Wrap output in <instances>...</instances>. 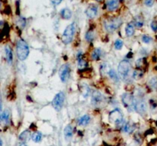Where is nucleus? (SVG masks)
I'll use <instances>...</instances> for the list:
<instances>
[{"label": "nucleus", "mask_w": 157, "mask_h": 146, "mask_svg": "<svg viewBox=\"0 0 157 146\" xmlns=\"http://www.w3.org/2000/svg\"><path fill=\"white\" fill-rule=\"evenodd\" d=\"M31 139H32L34 142H40L41 139H42V135H41V132H39V131H35V133H33L32 135H31Z\"/></svg>", "instance_id": "nucleus-22"}, {"label": "nucleus", "mask_w": 157, "mask_h": 146, "mask_svg": "<svg viewBox=\"0 0 157 146\" xmlns=\"http://www.w3.org/2000/svg\"><path fill=\"white\" fill-rule=\"evenodd\" d=\"M17 57L21 61H24L29 55V48L24 39H19L16 45Z\"/></svg>", "instance_id": "nucleus-1"}, {"label": "nucleus", "mask_w": 157, "mask_h": 146, "mask_svg": "<svg viewBox=\"0 0 157 146\" xmlns=\"http://www.w3.org/2000/svg\"><path fill=\"white\" fill-rule=\"evenodd\" d=\"M1 6H2V2L0 1V9H1Z\"/></svg>", "instance_id": "nucleus-40"}, {"label": "nucleus", "mask_w": 157, "mask_h": 146, "mask_svg": "<svg viewBox=\"0 0 157 146\" xmlns=\"http://www.w3.org/2000/svg\"><path fill=\"white\" fill-rule=\"evenodd\" d=\"M142 76H143V72L140 69H137L133 72V78L136 80L140 79L142 78Z\"/></svg>", "instance_id": "nucleus-25"}, {"label": "nucleus", "mask_w": 157, "mask_h": 146, "mask_svg": "<svg viewBox=\"0 0 157 146\" xmlns=\"http://www.w3.org/2000/svg\"><path fill=\"white\" fill-rule=\"evenodd\" d=\"M30 137H31V132L28 130H25L19 135V140L23 142H25L30 139Z\"/></svg>", "instance_id": "nucleus-21"}, {"label": "nucleus", "mask_w": 157, "mask_h": 146, "mask_svg": "<svg viewBox=\"0 0 157 146\" xmlns=\"http://www.w3.org/2000/svg\"><path fill=\"white\" fill-rule=\"evenodd\" d=\"M73 135H74V129H73L72 126L68 125L64 129V135L66 140H69L72 138Z\"/></svg>", "instance_id": "nucleus-14"}, {"label": "nucleus", "mask_w": 157, "mask_h": 146, "mask_svg": "<svg viewBox=\"0 0 157 146\" xmlns=\"http://www.w3.org/2000/svg\"><path fill=\"white\" fill-rule=\"evenodd\" d=\"M104 97L102 95L101 93L98 91H94L91 95V104L93 106H98L101 104V102H103Z\"/></svg>", "instance_id": "nucleus-10"}, {"label": "nucleus", "mask_w": 157, "mask_h": 146, "mask_svg": "<svg viewBox=\"0 0 157 146\" xmlns=\"http://www.w3.org/2000/svg\"><path fill=\"white\" fill-rule=\"evenodd\" d=\"M107 74L109 76L110 78L112 80H113L114 81H119V76L118 75L116 74L114 69H110L107 72Z\"/></svg>", "instance_id": "nucleus-24"}, {"label": "nucleus", "mask_w": 157, "mask_h": 146, "mask_svg": "<svg viewBox=\"0 0 157 146\" xmlns=\"http://www.w3.org/2000/svg\"><path fill=\"white\" fill-rule=\"evenodd\" d=\"M121 100L124 104V106H125L127 109H134V100L135 98L133 97V95L130 93H124L122 95L121 97Z\"/></svg>", "instance_id": "nucleus-7"}, {"label": "nucleus", "mask_w": 157, "mask_h": 146, "mask_svg": "<svg viewBox=\"0 0 157 146\" xmlns=\"http://www.w3.org/2000/svg\"><path fill=\"white\" fill-rule=\"evenodd\" d=\"M10 113L9 110H5L4 112L0 113V122H8L9 120Z\"/></svg>", "instance_id": "nucleus-20"}, {"label": "nucleus", "mask_w": 157, "mask_h": 146, "mask_svg": "<svg viewBox=\"0 0 157 146\" xmlns=\"http://www.w3.org/2000/svg\"><path fill=\"white\" fill-rule=\"evenodd\" d=\"M134 109L140 115H145L147 111L146 103L143 99L141 98H135L134 100Z\"/></svg>", "instance_id": "nucleus-8"}, {"label": "nucleus", "mask_w": 157, "mask_h": 146, "mask_svg": "<svg viewBox=\"0 0 157 146\" xmlns=\"http://www.w3.org/2000/svg\"><path fill=\"white\" fill-rule=\"evenodd\" d=\"M2 97L0 95V113L2 112Z\"/></svg>", "instance_id": "nucleus-37"}, {"label": "nucleus", "mask_w": 157, "mask_h": 146, "mask_svg": "<svg viewBox=\"0 0 157 146\" xmlns=\"http://www.w3.org/2000/svg\"><path fill=\"white\" fill-rule=\"evenodd\" d=\"M119 4H120L119 0H107L106 6H107V10L110 12H113L118 9Z\"/></svg>", "instance_id": "nucleus-12"}, {"label": "nucleus", "mask_w": 157, "mask_h": 146, "mask_svg": "<svg viewBox=\"0 0 157 146\" xmlns=\"http://www.w3.org/2000/svg\"><path fill=\"white\" fill-rule=\"evenodd\" d=\"M5 51H6V59H7L8 63L11 65L13 61L12 51L11 48H10L9 46H6V48H5Z\"/></svg>", "instance_id": "nucleus-18"}, {"label": "nucleus", "mask_w": 157, "mask_h": 146, "mask_svg": "<svg viewBox=\"0 0 157 146\" xmlns=\"http://www.w3.org/2000/svg\"><path fill=\"white\" fill-rule=\"evenodd\" d=\"M142 41L145 43V44H150L152 41H153V39H152V37H150V35H142Z\"/></svg>", "instance_id": "nucleus-29"}, {"label": "nucleus", "mask_w": 157, "mask_h": 146, "mask_svg": "<svg viewBox=\"0 0 157 146\" xmlns=\"http://www.w3.org/2000/svg\"><path fill=\"white\" fill-rule=\"evenodd\" d=\"M90 121H91V117L88 115H84L78 119V123L81 126H86L89 124Z\"/></svg>", "instance_id": "nucleus-16"}, {"label": "nucleus", "mask_w": 157, "mask_h": 146, "mask_svg": "<svg viewBox=\"0 0 157 146\" xmlns=\"http://www.w3.org/2000/svg\"><path fill=\"white\" fill-rule=\"evenodd\" d=\"M82 93H83V96L84 97V98L88 96L89 94H90V89H89L87 85H84V89L83 91H82Z\"/></svg>", "instance_id": "nucleus-31"}, {"label": "nucleus", "mask_w": 157, "mask_h": 146, "mask_svg": "<svg viewBox=\"0 0 157 146\" xmlns=\"http://www.w3.org/2000/svg\"><path fill=\"white\" fill-rule=\"evenodd\" d=\"M59 76L61 81L64 83L68 81L71 76V68L69 65L65 64L61 67L59 70Z\"/></svg>", "instance_id": "nucleus-9"}, {"label": "nucleus", "mask_w": 157, "mask_h": 146, "mask_svg": "<svg viewBox=\"0 0 157 146\" xmlns=\"http://www.w3.org/2000/svg\"><path fill=\"white\" fill-rule=\"evenodd\" d=\"M149 85L153 89H157V77H153L149 81Z\"/></svg>", "instance_id": "nucleus-27"}, {"label": "nucleus", "mask_w": 157, "mask_h": 146, "mask_svg": "<svg viewBox=\"0 0 157 146\" xmlns=\"http://www.w3.org/2000/svg\"><path fill=\"white\" fill-rule=\"evenodd\" d=\"M60 15L62 17V19L68 20L72 16V12H71V10H69L68 8H65V9L61 10V11L60 12Z\"/></svg>", "instance_id": "nucleus-15"}, {"label": "nucleus", "mask_w": 157, "mask_h": 146, "mask_svg": "<svg viewBox=\"0 0 157 146\" xmlns=\"http://www.w3.org/2000/svg\"><path fill=\"white\" fill-rule=\"evenodd\" d=\"M96 1H101V0H96Z\"/></svg>", "instance_id": "nucleus-41"}, {"label": "nucleus", "mask_w": 157, "mask_h": 146, "mask_svg": "<svg viewBox=\"0 0 157 146\" xmlns=\"http://www.w3.org/2000/svg\"><path fill=\"white\" fill-rule=\"evenodd\" d=\"M77 60H78V66L80 69H84L87 66V62L83 58V53L78 52L77 56Z\"/></svg>", "instance_id": "nucleus-13"}, {"label": "nucleus", "mask_w": 157, "mask_h": 146, "mask_svg": "<svg viewBox=\"0 0 157 146\" xmlns=\"http://www.w3.org/2000/svg\"><path fill=\"white\" fill-rule=\"evenodd\" d=\"M101 56H102V51L101 49L99 48H95V49L93 51L92 54H91V57H92V59H94V60H95V61L99 60V59H100V57H101Z\"/></svg>", "instance_id": "nucleus-19"}, {"label": "nucleus", "mask_w": 157, "mask_h": 146, "mask_svg": "<svg viewBox=\"0 0 157 146\" xmlns=\"http://www.w3.org/2000/svg\"><path fill=\"white\" fill-rule=\"evenodd\" d=\"M98 12V8L97 6L92 4L91 6H89L87 7V9L85 11V13H86V15L88 18L90 19H94V17H96L97 15Z\"/></svg>", "instance_id": "nucleus-11"}, {"label": "nucleus", "mask_w": 157, "mask_h": 146, "mask_svg": "<svg viewBox=\"0 0 157 146\" xmlns=\"http://www.w3.org/2000/svg\"><path fill=\"white\" fill-rule=\"evenodd\" d=\"M125 32H126V35L127 37H131L133 36V34H134V32H135V29H134V25L133 23H129V24L126 25L125 29Z\"/></svg>", "instance_id": "nucleus-17"}, {"label": "nucleus", "mask_w": 157, "mask_h": 146, "mask_svg": "<svg viewBox=\"0 0 157 146\" xmlns=\"http://www.w3.org/2000/svg\"><path fill=\"white\" fill-rule=\"evenodd\" d=\"M65 93L63 92H60L57 93L55 96L54 97L52 100V106L57 112L61 111L62 109L63 106H64V102H65Z\"/></svg>", "instance_id": "nucleus-5"}, {"label": "nucleus", "mask_w": 157, "mask_h": 146, "mask_svg": "<svg viewBox=\"0 0 157 146\" xmlns=\"http://www.w3.org/2000/svg\"><path fill=\"white\" fill-rule=\"evenodd\" d=\"M85 39H86L87 41H88V42H92L94 39V32L92 30H89L87 33H86V35H85Z\"/></svg>", "instance_id": "nucleus-26"}, {"label": "nucleus", "mask_w": 157, "mask_h": 146, "mask_svg": "<svg viewBox=\"0 0 157 146\" xmlns=\"http://www.w3.org/2000/svg\"><path fill=\"white\" fill-rule=\"evenodd\" d=\"M131 70V64L128 60H123L119 63L118 72L122 78H126Z\"/></svg>", "instance_id": "nucleus-4"}, {"label": "nucleus", "mask_w": 157, "mask_h": 146, "mask_svg": "<svg viewBox=\"0 0 157 146\" xmlns=\"http://www.w3.org/2000/svg\"><path fill=\"white\" fill-rule=\"evenodd\" d=\"M142 59H139L137 61V65L140 67L141 65H142Z\"/></svg>", "instance_id": "nucleus-36"}, {"label": "nucleus", "mask_w": 157, "mask_h": 146, "mask_svg": "<svg viewBox=\"0 0 157 146\" xmlns=\"http://www.w3.org/2000/svg\"><path fill=\"white\" fill-rule=\"evenodd\" d=\"M18 25L20 26L21 28L23 29L25 26V19H23V18H20L18 21Z\"/></svg>", "instance_id": "nucleus-32"}, {"label": "nucleus", "mask_w": 157, "mask_h": 146, "mask_svg": "<svg viewBox=\"0 0 157 146\" xmlns=\"http://www.w3.org/2000/svg\"><path fill=\"white\" fill-rule=\"evenodd\" d=\"M109 120L112 123L117 125H121L123 122V113L120 112V109H116L111 111L109 114Z\"/></svg>", "instance_id": "nucleus-6"}, {"label": "nucleus", "mask_w": 157, "mask_h": 146, "mask_svg": "<svg viewBox=\"0 0 157 146\" xmlns=\"http://www.w3.org/2000/svg\"><path fill=\"white\" fill-rule=\"evenodd\" d=\"M124 46V42L121 39H116L114 43V48L116 50H120Z\"/></svg>", "instance_id": "nucleus-28"}, {"label": "nucleus", "mask_w": 157, "mask_h": 146, "mask_svg": "<svg viewBox=\"0 0 157 146\" xmlns=\"http://www.w3.org/2000/svg\"><path fill=\"white\" fill-rule=\"evenodd\" d=\"M123 128H124V131L125 132H126V133H132L134 131V129H135L134 125L133 124H131V123H129V122L124 124Z\"/></svg>", "instance_id": "nucleus-23"}, {"label": "nucleus", "mask_w": 157, "mask_h": 146, "mask_svg": "<svg viewBox=\"0 0 157 146\" xmlns=\"http://www.w3.org/2000/svg\"><path fill=\"white\" fill-rule=\"evenodd\" d=\"M122 24L123 20L121 18L114 17V18H112V19H110L104 22V27L108 32H113L117 29L120 28V26Z\"/></svg>", "instance_id": "nucleus-3"}, {"label": "nucleus", "mask_w": 157, "mask_h": 146, "mask_svg": "<svg viewBox=\"0 0 157 146\" xmlns=\"http://www.w3.org/2000/svg\"><path fill=\"white\" fill-rule=\"evenodd\" d=\"M2 145H3V143H2V139H0V146H2Z\"/></svg>", "instance_id": "nucleus-38"}, {"label": "nucleus", "mask_w": 157, "mask_h": 146, "mask_svg": "<svg viewBox=\"0 0 157 146\" xmlns=\"http://www.w3.org/2000/svg\"><path fill=\"white\" fill-rule=\"evenodd\" d=\"M74 32H75V25L74 23L68 25L65 29L63 35L61 36V41L65 45L70 44L74 38Z\"/></svg>", "instance_id": "nucleus-2"}, {"label": "nucleus", "mask_w": 157, "mask_h": 146, "mask_svg": "<svg viewBox=\"0 0 157 146\" xmlns=\"http://www.w3.org/2000/svg\"><path fill=\"white\" fill-rule=\"evenodd\" d=\"M20 146H26V145L25 144V143H23V144H22V145H21Z\"/></svg>", "instance_id": "nucleus-39"}, {"label": "nucleus", "mask_w": 157, "mask_h": 146, "mask_svg": "<svg viewBox=\"0 0 157 146\" xmlns=\"http://www.w3.org/2000/svg\"><path fill=\"white\" fill-rule=\"evenodd\" d=\"M152 30L153 32H157V22L156 21H153L150 24Z\"/></svg>", "instance_id": "nucleus-33"}, {"label": "nucleus", "mask_w": 157, "mask_h": 146, "mask_svg": "<svg viewBox=\"0 0 157 146\" xmlns=\"http://www.w3.org/2000/svg\"><path fill=\"white\" fill-rule=\"evenodd\" d=\"M51 1H52V3L54 6H58L62 2V0H51Z\"/></svg>", "instance_id": "nucleus-35"}, {"label": "nucleus", "mask_w": 157, "mask_h": 146, "mask_svg": "<svg viewBox=\"0 0 157 146\" xmlns=\"http://www.w3.org/2000/svg\"><path fill=\"white\" fill-rule=\"evenodd\" d=\"M144 3L147 7H152L153 6L154 0H145Z\"/></svg>", "instance_id": "nucleus-34"}, {"label": "nucleus", "mask_w": 157, "mask_h": 146, "mask_svg": "<svg viewBox=\"0 0 157 146\" xmlns=\"http://www.w3.org/2000/svg\"><path fill=\"white\" fill-rule=\"evenodd\" d=\"M133 25H134L136 27H137V28H141V27L143 26V22H142L140 18H137V19L134 20Z\"/></svg>", "instance_id": "nucleus-30"}]
</instances>
